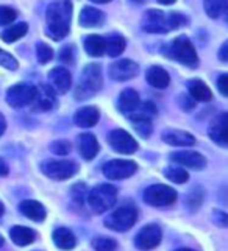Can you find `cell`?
<instances>
[{"mask_svg":"<svg viewBox=\"0 0 228 251\" xmlns=\"http://www.w3.org/2000/svg\"><path fill=\"white\" fill-rule=\"evenodd\" d=\"M52 239H54V244L61 250H72L77 245V239L74 236V232L67 228H57L54 231Z\"/></svg>","mask_w":228,"mask_h":251,"instance_id":"obj_25","label":"cell"},{"mask_svg":"<svg viewBox=\"0 0 228 251\" xmlns=\"http://www.w3.org/2000/svg\"><path fill=\"white\" fill-rule=\"evenodd\" d=\"M219 58H221L224 63H227V44H224V46H222L221 53H219Z\"/></svg>","mask_w":228,"mask_h":251,"instance_id":"obj_47","label":"cell"},{"mask_svg":"<svg viewBox=\"0 0 228 251\" xmlns=\"http://www.w3.org/2000/svg\"><path fill=\"white\" fill-rule=\"evenodd\" d=\"M171 161L178 164V166H185L192 170H201L206 167V159L197 151H175L171 153Z\"/></svg>","mask_w":228,"mask_h":251,"instance_id":"obj_14","label":"cell"},{"mask_svg":"<svg viewBox=\"0 0 228 251\" xmlns=\"http://www.w3.org/2000/svg\"><path fill=\"white\" fill-rule=\"evenodd\" d=\"M2 247H3V237L0 236V248H2Z\"/></svg>","mask_w":228,"mask_h":251,"instance_id":"obj_52","label":"cell"},{"mask_svg":"<svg viewBox=\"0 0 228 251\" xmlns=\"http://www.w3.org/2000/svg\"><path fill=\"white\" fill-rule=\"evenodd\" d=\"M10 237L17 247H27L36 240V232L25 226H14L10 229Z\"/></svg>","mask_w":228,"mask_h":251,"instance_id":"obj_23","label":"cell"},{"mask_svg":"<svg viewBox=\"0 0 228 251\" xmlns=\"http://www.w3.org/2000/svg\"><path fill=\"white\" fill-rule=\"evenodd\" d=\"M103 21V14L102 11L95 10L92 6H85L82 13H80V25L85 28L89 27H99Z\"/></svg>","mask_w":228,"mask_h":251,"instance_id":"obj_27","label":"cell"},{"mask_svg":"<svg viewBox=\"0 0 228 251\" xmlns=\"http://www.w3.org/2000/svg\"><path fill=\"white\" fill-rule=\"evenodd\" d=\"M128 119L131 122H138V120H152L156 116V106L152 101H139V105L128 112Z\"/></svg>","mask_w":228,"mask_h":251,"instance_id":"obj_24","label":"cell"},{"mask_svg":"<svg viewBox=\"0 0 228 251\" xmlns=\"http://www.w3.org/2000/svg\"><path fill=\"white\" fill-rule=\"evenodd\" d=\"M138 170V166L135 161H127V159H113L107 162L102 167L103 175L108 179L117 181V179H125L133 176Z\"/></svg>","mask_w":228,"mask_h":251,"instance_id":"obj_9","label":"cell"},{"mask_svg":"<svg viewBox=\"0 0 228 251\" xmlns=\"http://www.w3.org/2000/svg\"><path fill=\"white\" fill-rule=\"evenodd\" d=\"M99 117H100V112L97 108L95 106H85V108H80L75 112L74 122L77 126L91 128L99 122Z\"/></svg>","mask_w":228,"mask_h":251,"instance_id":"obj_18","label":"cell"},{"mask_svg":"<svg viewBox=\"0 0 228 251\" xmlns=\"http://www.w3.org/2000/svg\"><path fill=\"white\" fill-rule=\"evenodd\" d=\"M169 56L188 67H197L199 64L197 51L194 46H192V42L186 36L177 38L172 42V46L169 49Z\"/></svg>","mask_w":228,"mask_h":251,"instance_id":"obj_6","label":"cell"},{"mask_svg":"<svg viewBox=\"0 0 228 251\" xmlns=\"http://www.w3.org/2000/svg\"><path fill=\"white\" fill-rule=\"evenodd\" d=\"M227 80H228V76L227 74H222L221 76L217 78V88L219 91H221L222 95H227L228 94V86H227Z\"/></svg>","mask_w":228,"mask_h":251,"instance_id":"obj_44","label":"cell"},{"mask_svg":"<svg viewBox=\"0 0 228 251\" xmlns=\"http://www.w3.org/2000/svg\"><path fill=\"white\" fill-rule=\"evenodd\" d=\"M203 198H205V194L201 189L197 187L196 190H192V192L188 195V204L191 209H197V207L201 204V201H203Z\"/></svg>","mask_w":228,"mask_h":251,"instance_id":"obj_38","label":"cell"},{"mask_svg":"<svg viewBox=\"0 0 228 251\" xmlns=\"http://www.w3.org/2000/svg\"><path fill=\"white\" fill-rule=\"evenodd\" d=\"M166 178L171 179L172 183L183 184L189 179V175L185 169H181V166H172L169 169H166Z\"/></svg>","mask_w":228,"mask_h":251,"instance_id":"obj_33","label":"cell"},{"mask_svg":"<svg viewBox=\"0 0 228 251\" xmlns=\"http://www.w3.org/2000/svg\"><path fill=\"white\" fill-rule=\"evenodd\" d=\"M189 94H191V99H194L197 101H209L213 99L211 89H209L206 83H203L201 80L189 81Z\"/></svg>","mask_w":228,"mask_h":251,"instance_id":"obj_29","label":"cell"},{"mask_svg":"<svg viewBox=\"0 0 228 251\" xmlns=\"http://www.w3.org/2000/svg\"><path fill=\"white\" fill-rule=\"evenodd\" d=\"M33 103H34V109H41V111L52 109L57 105L54 89L50 86H41V89L36 88V97H34Z\"/></svg>","mask_w":228,"mask_h":251,"instance_id":"obj_20","label":"cell"},{"mask_svg":"<svg viewBox=\"0 0 228 251\" xmlns=\"http://www.w3.org/2000/svg\"><path fill=\"white\" fill-rule=\"evenodd\" d=\"M135 125V129L138 131V134H141L142 137H148L152 134V124H150V120H138V122H133Z\"/></svg>","mask_w":228,"mask_h":251,"instance_id":"obj_39","label":"cell"},{"mask_svg":"<svg viewBox=\"0 0 228 251\" xmlns=\"http://www.w3.org/2000/svg\"><path fill=\"white\" fill-rule=\"evenodd\" d=\"M5 129H6V120H5L2 112H0V136L5 133Z\"/></svg>","mask_w":228,"mask_h":251,"instance_id":"obj_46","label":"cell"},{"mask_svg":"<svg viewBox=\"0 0 228 251\" xmlns=\"http://www.w3.org/2000/svg\"><path fill=\"white\" fill-rule=\"evenodd\" d=\"M78 151L83 156V159L91 161L97 156L99 153V142L95 139V136L91 133H85L78 136Z\"/></svg>","mask_w":228,"mask_h":251,"instance_id":"obj_17","label":"cell"},{"mask_svg":"<svg viewBox=\"0 0 228 251\" xmlns=\"http://www.w3.org/2000/svg\"><path fill=\"white\" fill-rule=\"evenodd\" d=\"M145 78H147V83L156 89H166L171 83L169 74L166 72L163 67H158V66H153L148 69L145 74Z\"/></svg>","mask_w":228,"mask_h":251,"instance_id":"obj_22","label":"cell"},{"mask_svg":"<svg viewBox=\"0 0 228 251\" xmlns=\"http://www.w3.org/2000/svg\"><path fill=\"white\" fill-rule=\"evenodd\" d=\"M177 251H194V250H189V248H181V250H177Z\"/></svg>","mask_w":228,"mask_h":251,"instance_id":"obj_53","label":"cell"},{"mask_svg":"<svg viewBox=\"0 0 228 251\" xmlns=\"http://www.w3.org/2000/svg\"><path fill=\"white\" fill-rule=\"evenodd\" d=\"M163 141L172 147H191L196 144V137L180 129H169L163 133Z\"/></svg>","mask_w":228,"mask_h":251,"instance_id":"obj_19","label":"cell"},{"mask_svg":"<svg viewBox=\"0 0 228 251\" xmlns=\"http://www.w3.org/2000/svg\"><path fill=\"white\" fill-rule=\"evenodd\" d=\"M42 173L50 179L55 181H64L72 178L78 172V164L75 161L67 159H47L41 164Z\"/></svg>","mask_w":228,"mask_h":251,"instance_id":"obj_5","label":"cell"},{"mask_svg":"<svg viewBox=\"0 0 228 251\" xmlns=\"http://www.w3.org/2000/svg\"><path fill=\"white\" fill-rule=\"evenodd\" d=\"M108 144L114 151L122 154H131L138 150V142L125 129H113L108 134Z\"/></svg>","mask_w":228,"mask_h":251,"instance_id":"obj_11","label":"cell"},{"mask_svg":"<svg viewBox=\"0 0 228 251\" xmlns=\"http://www.w3.org/2000/svg\"><path fill=\"white\" fill-rule=\"evenodd\" d=\"M110 76L114 81H127L135 78L139 72V66L131 59H119L110 66Z\"/></svg>","mask_w":228,"mask_h":251,"instance_id":"obj_12","label":"cell"},{"mask_svg":"<svg viewBox=\"0 0 228 251\" xmlns=\"http://www.w3.org/2000/svg\"><path fill=\"white\" fill-rule=\"evenodd\" d=\"M156 2H160L161 5H172L175 3V0H156Z\"/></svg>","mask_w":228,"mask_h":251,"instance_id":"obj_48","label":"cell"},{"mask_svg":"<svg viewBox=\"0 0 228 251\" xmlns=\"http://www.w3.org/2000/svg\"><path fill=\"white\" fill-rule=\"evenodd\" d=\"M34 97H36V88L33 84H27V83L14 84L6 92V101L13 108H22L31 105Z\"/></svg>","mask_w":228,"mask_h":251,"instance_id":"obj_8","label":"cell"},{"mask_svg":"<svg viewBox=\"0 0 228 251\" xmlns=\"http://www.w3.org/2000/svg\"><path fill=\"white\" fill-rule=\"evenodd\" d=\"M72 19V3L69 0H55L46 11L47 33L52 39L61 41L67 36Z\"/></svg>","mask_w":228,"mask_h":251,"instance_id":"obj_1","label":"cell"},{"mask_svg":"<svg viewBox=\"0 0 228 251\" xmlns=\"http://www.w3.org/2000/svg\"><path fill=\"white\" fill-rule=\"evenodd\" d=\"M177 197V190L164 184H155L144 190V201L155 207L169 206L175 203Z\"/></svg>","mask_w":228,"mask_h":251,"instance_id":"obj_7","label":"cell"},{"mask_svg":"<svg viewBox=\"0 0 228 251\" xmlns=\"http://www.w3.org/2000/svg\"><path fill=\"white\" fill-rule=\"evenodd\" d=\"M92 248L95 251H116L117 250V242L111 237H103L97 236L92 239Z\"/></svg>","mask_w":228,"mask_h":251,"instance_id":"obj_34","label":"cell"},{"mask_svg":"<svg viewBox=\"0 0 228 251\" xmlns=\"http://www.w3.org/2000/svg\"><path fill=\"white\" fill-rule=\"evenodd\" d=\"M86 200L94 214H103L116 204L117 189L111 184H99L92 187L91 192L87 194Z\"/></svg>","mask_w":228,"mask_h":251,"instance_id":"obj_3","label":"cell"},{"mask_svg":"<svg viewBox=\"0 0 228 251\" xmlns=\"http://www.w3.org/2000/svg\"><path fill=\"white\" fill-rule=\"evenodd\" d=\"M178 105L185 109V111H191V109H194L196 106V103L192 101L191 97H188V95H180V99H178Z\"/></svg>","mask_w":228,"mask_h":251,"instance_id":"obj_42","label":"cell"},{"mask_svg":"<svg viewBox=\"0 0 228 251\" xmlns=\"http://www.w3.org/2000/svg\"><path fill=\"white\" fill-rule=\"evenodd\" d=\"M0 66H3V67H6V69H10V71H16L17 69V59L13 56V55H10L8 51H5V50H2L0 49Z\"/></svg>","mask_w":228,"mask_h":251,"instance_id":"obj_37","label":"cell"},{"mask_svg":"<svg viewBox=\"0 0 228 251\" xmlns=\"http://www.w3.org/2000/svg\"><path fill=\"white\" fill-rule=\"evenodd\" d=\"M36 55H38V59L41 64H46L49 63L52 58H54V50H52L47 44H44V42H39L36 46Z\"/></svg>","mask_w":228,"mask_h":251,"instance_id":"obj_35","label":"cell"},{"mask_svg":"<svg viewBox=\"0 0 228 251\" xmlns=\"http://www.w3.org/2000/svg\"><path fill=\"white\" fill-rule=\"evenodd\" d=\"M168 22H169V28L173 30V28L183 27V25L186 24V17L181 16L180 13H171L168 16Z\"/></svg>","mask_w":228,"mask_h":251,"instance_id":"obj_41","label":"cell"},{"mask_svg":"<svg viewBox=\"0 0 228 251\" xmlns=\"http://www.w3.org/2000/svg\"><path fill=\"white\" fill-rule=\"evenodd\" d=\"M142 28L147 33H168L171 30L168 16L160 10H148L142 19Z\"/></svg>","mask_w":228,"mask_h":251,"instance_id":"obj_13","label":"cell"},{"mask_svg":"<svg viewBox=\"0 0 228 251\" xmlns=\"http://www.w3.org/2000/svg\"><path fill=\"white\" fill-rule=\"evenodd\" d=\"M19 211L22 212L24 217H27L33 222H42L47 215L46 207L39 201H34V200H24L19 204Z\"/></svg>","mask_w":228,"mask_h":251,"instance_id":"obj_21","label":"cell"},{"mask_svg":"<svg viewBox=\"0 0 228 251\" xmlns=\"http://www.w3.org/2000/svg\"><path fill=\"white\" fill-rule=\"evenodd\" d=\"M8 175V166H6V162L0 158V176H6Z\"/></svg>","mask_w":228,"mask_h":251,"instance_id":"obj_45","label":"cell"},{"mask_svg":"<svg viewBox=\"0 0 228 251\" xmlns=\"http://www.w3.org/2000/svg\"><path fill=\"white\" fill-rule=\"evenodd\" d=\"M85 50L91 56H102L105 53V39L99 34H91L85 39Z\"/></svg>","mask_w":228,"mask_h":251,"instance_id":"obj_30","label":"cell"},{"mask_svg":"<svg viewBox=\"0 0 228 251\" xmlns=\"http://www.w3.org/2000/svg\"><path fill=\"white\" fill-rule=\"evenodd\" d=\"M3 212H5V206H3L2 203H0V217L3 215Z\"/></svg>","mask_w":228,"mask_h":251,"instance_id":"obj_50","label":"cell"},{"mask_svg":"<svg viewBox=\"0 0 228 251\" xmlns=\"http://www.w3.org/2000/svg\"><path fill=\"white\" fill-rule=\"evenodd\" d=\"M74 47L72 46H69V47H64L63 50H61V55H59V59L63 63H71L72 61V58H74Z\"/></svg>","mask_w":228,"mask_h":251,"instance_id":"obj_43","label":"cell"},{"mask_svg":"<svg viewBox=\"0 0 228 251\" xmlns=\"http://www.w3.org/2000/svg\"><path fill=\"white\" fill-rule=\"evenodd\" d=\"M125 46H127V42L122 34L114 33V34H110L108 38H105V51L113 58L119 56L122 51L125 50Z\"/></svg>","mask_w":228,"mask_h":251,"instance_id":"obj_28","label":"cell"},{"mask_svg":"<svg viewBox=\"0 0 228 251\" xmlns=\"http://www.w3.org/2000/svg\"><path fill=\"white\" fill-rule=\"evenodd\" d=\"M103 83L102 76V67L99 64H89L83 69V74L80 76V83H78L75 89V99L77 100H86L95 95Z\"/></svg>","mask_w":228,"mask_h":251,"instance_id":"obj_2","label":"cell"},{"mask_svg":"<svg viewBox=\"0 0 228 251\" xmlns=\"http://www.w3.org/2000/svg\"><path fill=\"white\" fill-rule=\"evenodd\" d=\"M161 237H163L161 228L155 223H150V225H147V226H144L136 234L135 245L138 250H141V251H150V250H153L160 245Z\"/></svg>","mask_w":228,"mask_h":251,"instance_id":"obj_10","label":"cell"},{"mask_svg":"<svg viewBox=\"0 0 228 251\" xmlns=\"http://www.w3.org/2000/svg\"><path fill=\"white\" fill-rule=\"evenodd\" d=\"M27 31H28V25L25 22H19L16 25H11V27H8L0 36H2L5 42H14L17 39H21L22 36H25Z\"/></svg>","mask_w":228,"mask_h":251,"instance_id":"obj_31","label":"cell"},{"mask_svg":"<svg viewBox=\"0 0 228 251\" xmlns=\"http://www.w3.org/2000/svg\"><path fill=\"white\" fill-rule=\"evenodd\" d=\"M139 101H141V99H139V94L135 89H125L119 95L117 105L124 114H128L139 105Z\"/></svg>","mask_w":228,"mask_h":251,"instance_id":"obj_26","label":"cell"},{"mask_svg":"<svg viewBox=\"0 0 228 251\" xmlns=\"http://www.w3.org/2000/svg\"><path fill=\"white\" fill-rule=\"evenodd\" d=\"M16 17H17L16 10H13V8H10V6H0V27L14 22Z\"/></svg>","mask_w":228,"mask_h":251,"instance_id":"obj_36","label":"cell"},{"mask_svg":"<svg viewBox=\"0 0 228 251\" xmlns=\"http://www.w3.org/2000/svg\"><path fill=\"white\" fill-rule=\"evenodd\" d=\"M49 83L55 94L63 95L71 89V84H72L71 72L64 67H55L54 71H50L49 74Z\"/></svg>","mask_w":228,"mask_h":251,"instance_id":"obj_15","label":"cell"},{"mask_svg":"<svg viewBox=\"0 0 228 251\" xmlns=\"http://www.w3.org/2000/svg\"><path fill=\"white\" fill-rule=\"evenodd\" d=\"M91 2H95V3H108L111 0H91Z\"/></svg>","mask_w":228,"mask_h":251,"instance_id":"obj_49","label":"cell"},{"mask_svg":"<svg viewBox=\"0 0 228 251\" xmlns=\"http://www.w3.org/2000/svg\"><path fill=\"white\" fill-rule=\"evenodd\" d=\"M138 220V211L135 206L124 204L113 211L107 219H105V226L116 232H125L135 226Z\"/></svg>","mask_w":228,"mask_h":251,"instance_id":"obj_4","label":"cell"},{"mask_svg":"<svg viewBox=\"0 0 228 251\" xmlns=\"http://www.w3.org/2000/svg\"><path fill=\"white\" fill-rule=\"evenodd\" d=\"M209 137L217 144L225 147L228 142V116L227 112H221L209 125Z\"/></svg>","mask_w":228,"mask_h":251,"instance_id":"obj_16","label":"cell"},{"mask_svg":"<svg viewBox=\"0 0 228 251\" xmlns=\"http://www.w3.org/2000/svg\"><path fill=\"white\" fill-rule=\"evenodd\" d=\"M131 2H135V3H144L145 0H131Z\"/></svg>","mask_w":228,"mask_h":251,"instance_id":"obj_51","label":"cell"},{"mask_svg":"<svg viewBox=\"0 0 228 251\" xmlns=\"http://www.w3.org/2000/svg\"><path fill=\"white\" fill-rule=\"evenodd\" d=\"M227 10V0H205V11L209 17H219Z\"/></svg>","mask_w":228,"mask_h":251,"instance_id":"obj_32","label":"cell"},{"mask_svg":"<svg viewBox=\"0 0 228 251\" xmlns=\"http://www.w3.org/2000/svg\"><path fill=\"white\" fill-rule=\"evenodd\" d=\"M50 149L55 154L64 156V154H67L69 151H71V144H69L67 141H57V142H54L50 145Z\"/></svg>","mask_w":228,"mask_h":251,"instance_id":"obj_40","label":"cell"}]
</instances>
